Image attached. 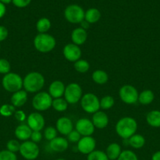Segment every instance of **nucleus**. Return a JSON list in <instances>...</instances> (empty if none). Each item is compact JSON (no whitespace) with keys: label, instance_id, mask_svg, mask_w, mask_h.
<instances>
[{"label":"nucleus","instance_id":"1","mask_svg":"<svg viewBox=\"0 0 160 160\" xmlns=\"http://www.w3.org/2000/svg\"><path fill=\"white\" fill-rule=\"evenodd\" d=\"M137 130V122L134 118L125 117L119 120L115 125V132L122 139L130 138L136 134Z\"/></svg>","mask_w":160,"mask_h":160},{"label":"nucleus","instance_id":"2","mask_svg":"<svg viewBox=\"0 0 160 160\" xmlns=\"http://www.w3.org/2000/svg\"><path fill=\"white\" fill-rule=\"evenodd\" d=\"M45 85V78L39 72L28 73L23 79V88L29 93H38Z\"/></svg>","mask_w":160,"mask_h":160},{"label":"nucleus","instance_id":"3","mask_svg":"<svg viewBox=\"0 0 160 160\" xmlns=\"http://www.w3.org/2000/svg\"><path fill=\"white\" fill-rule=\"evenodd\" d=\"M34 47L38 52L47 53L53 51L56 46V39L53 35L47 33L38 34L33 41Z\"/></svg>","mask_w":160,"mask_h":160},{"label":"nucleus","instance_id":"4","mask_svg":"<svg viewBox=\"0 0 160 160\" xmlns=\"http://www.w3.org/2000/svg\"><path fill=\"white\" fill-rule=\"evenodd\" d=\"M2 85L6 91L14 93L21 90L23 88V78L18 73L9 72L3 76Z\"/></svg>","mask_w":160,"mask_h":160},{"label":"nucleus","instance_id":"5","mask_svg":"<svg viewBox=\"0 0 160 160\" xmlns=\"http://www.w3.org/2000/svg\"><path fill=\"white\" fill-rule=\"evenodd\" d=\"M53 98L50 96L48 92H39L32 98V106L36 111L42 112L52 107Z\"/></svg>","mask_w":160,"mask_h":160},{"label":"nucleus","instance_id":"6","mask_svg":"<svg viewBox=\"0 0 160 160\" xmlns=\"http://www.w3.org/2000/svg\"><path fill=\"white\" fill-rule=\"evenodd\" d=\"M81 107L87 113H95L100 109V99L94 94L86 93L83 95L80 100Z\"/></svg>","mask_w":160,"mask_h":160},{"label":"nucleus","instance_id":"7","mask_svg":"<svg viewBox=\"0 0 160 160\" xmlns=\"http://www.w3.org/2000/svg\"><path fill=\"white\" fill-rule=\"evenodd\" d=\"M64 96L68 104H76L83 97V89L77 83H71L65 87Z\"/></svg>","mask_w":160,"mask_h":160},{"label":"nucleus","instance_id":"8","mask_svg":"<svg viewBox=\"0 0 160 160\" xmlns=\"http://www.w3.org/2000/svg\"><path fill=\"white\" fill-rule=\"evenodd\" d=\"M64 17L72 23H80L85 19V11L78 5H70L64 10Z\"/></svg>","mask_w":160,"mask_h":160},{"label":"nucleus","instance_id":"9","mask_svg":"<svg viewBox=\"0 0 160 160\" xmlns=\"http://www.w3.org/2000/svg\"><path fill=\"white\" fill-rule=\"evenodd\" d=\"M119 98L125 104H135L138 102L139 93L135 87L130 84H125L119 89Z\"/></svg>","mask_w":160,"mask_h":160},{"label":"nucleus","instance_id":"10","mask_svg":"<svg viewBox=\"0 0 160 160\" xmlns=\"http://www.w3.org/2000/svg\"><path fill=\"white\" fill-rule=\"evenodd\" d=\"M20 154L24 159L27 160H35L39 155V148L38 145L31 141H26L20 144Z\"/></svg>","mask_w":160,"mask_h":160},{"label":"nucleus","instance_id":"11","mask_svg":"<svg viewBox=\"0 0 160 160\" xmlns=\"http://www.w3.org/2000/svg\"><path fill=\"white\" fill-rule=\"evenodd\" d=\"M97 142L96 140L91 136L82 137L77 143V148L79 152L84 155H89L93 152L96 148Z\"/></svg>","mask_w":160,"mask_h":160},{"label":"nucleus","instance_id":"12","mask_svg":"<svg viewBox=\"0 0 160 160\" xmlns=\"http://www.w3.org/2000/svg\"><path fill=\"white\" fill-rule=\"evenodd\" d=\"M75 130L83 137L91 136L94 133L95 127L93 124L92 120L87 118H81L75 123Z\"/></svg>","mask_w":160,"mask_h":160},{"label":"nucleus","instance_id":"13","mask_svg":"<svg viewBox=\"0 0 160 160\" xmlns=\"http://www.w3.org/2000/svg\"><path fill=\"white\" fill-rule=\"evenodd\" d=\"M45 119L39 112H31L27 117V124L33 131H41L45 127Z\"/></svg>","mask_w":160,"mask_h":160},{"label":"nucleus","instance_id":"14","mask_svg":"<svg viewBox=\"0 0 160 160\" xmlns=\"http://www.w3.org/2000/svg\"><path fill=\"white\" fill-rule=\"evenodd\" d=\"M63 55L67 61L75 62L81 59L82 51L78 45L68 43L63 48Z\"/></svg>","mask_w":160,"mask_h":160},{"label":"nucleus","instance_id":"15","mask_svg":"<svg viewBox=\"0 0 160 160\" xmlns=\"http://www.w3.org/2000/svg\"><path fill=\"white\" fill-rule=\"evenodd\" d=\"M74 124L70 118L67 117H60L56 123V129L57 132L62 135L67 136V134L73 131Z\"/></svg>","mask_w":160,"mask_h":160},{"label":"nucleus","instance_id":"16","mask_svg":"<svg viewBox=\"0 0 160 160\" xmlns=\"http://www.w3.org/2000/svg\"><path fill=\"white\" fill-rule=\"evenodd\" d=\"M92 122L95 128L104 129V128H105L108 125L109 119H108V115L104 112L99 110L96 112L95 113L93 114Z\"/></svg>","mask_w":160,"mask_h":160},{"label":"nucleus","instance_id":"17","mask_svg":"<svg viewBox=\"0 0 160 160\" xmlns=\"http://www.w3.org/2000/svg\"><path fill=\"white\" fill-rule=\"evenodd\" d=\"M65 87L64 83L61 81H54L50 84L49 87V92L50 96L53 98H62L63 95H64V91H65Z\"/></svg>","mask_w":160,"mask_h":160},{"label":"nucleus","instance_id":"18","mask_svg":"<svg viewBox=\"0 0 160 160\" xmlns=\"http://www.w3.org/2000/svg\"><path fill=\"white\" fill-rule=\"evenodd\" d=\"M88 34L86 30L83 29L82 28H77L72 31L71 34V39L72 43L76 45H82L87 40Z\"/></svg>","mask_w":160,"mask_h":160},{"label":"nucleus","instance_id":"19","mask_svg":"<svg viewBox=\"0 0 160 160\" xmlns=\"http://www.w3.org/2000/svg\"><path fill=\"white\" fill-rule=\"evenodd\" d=\"M50 148L56 152H65L68 148V141L63 137H56L50 142Z\"/></svg>","mask_w":160,"mask_h":160},{"label":"nucleus","instance_id":"20","mask_svg":"<svg viewBox=\"0 0 160 160\" xmlns=\"http://www.w3.org/2000/svg\"><path fill=\"white\" fill-rule=\"evenodd\" d=\"M31 133H32V130L28 127V124H25V123H20L16 128L14 131L15 137L18 140L23 141V142H26V141H28V139L31 138Z\"/></svg>","mask_w":160,"mask_h":160},{"label":"nucleus","instance_id":"21","mask_svg":"<svg viewBox=\"0 0 160 160\" xmlns=\"http://www.w3.org/2000/svg\"><path fill=\"white\" fill-rule=\"evenodd\" d=\"M28 101V92L24 90H20L13 93L11 96V104L15 108H20Z\"/></svg>","mask_w":160,"mask_h":160},{"label":"nucleus","instance_id":"22","mask_svg":"<svg viewBox=\"0 0 160 160\" xmlns=\"http://www.w3.org/2000/svg\"><path fill=\"white\" fill-rule=\"evenodd\" d=\"M122 148L121 146L118 143H111L106 149V155L109 160H116L120 156L122 152Z\"/></svg>","mask_w":160,"mask_h":160},{"label":"nucleus","instance_id":"23","mask_svg":"<svg viewBox=\"0 0 160 160\" xmlns=\"http://www.w3.org/2000/svg\"><path fill=\"white\" fill-rule=\"evenodd\" d=\"M146 121L152 128H160V111L152 110L146 116Z\"/></svg>","mask_w":160,"mask_h":160},{"label":"nucleus","instance_id":"24","mask_svg":"<svg viewBox=\"0 0 160 160\" xmlns=\"http://www.w3.org/2000/svg\"><path fill=\"white\" fill-rule=\"evenodd\" d=\"M128 143L132 148L139 149L143 148L145 145V138L141 134H135L128 139Z\"/></svg>","mask_w":160,"mask_h":160},{"label":"nucleus","instance_id":"25","mask_svg":"<svg viewBox=\"0 0 160 160\" xmlns=\"http://www.w3.org/2000/svg\"><path fill=\"white\" fill-rule=\"evenodd\" d=\"M155 99V95L153 92L151 90H144L139 93L138 96V102L141 105L147 106V105L151 104Z\"/></svg>","mask_w":160,"mask_h":160},{"label":"nucleus","instance_id":"26","mask_svg":"<svg viewBox=\"0 0 160 160\" xmlns=\"http://www.w3.org/2000/svg\"><path fill=\"white\" fill-rule=\"evenodd\" d=\"M100 18V12L96 8H90L85 12V19L89 23H97Z\"/></svg>","mask_w":160,"mask_h":160},{"label":"nucleus","instance_id":"27","mask_svg":"<svg viewBox=\"0 0 160 160\" xmlns=\"http://www.w3.org/2000/svg\"><path fill=\"white\" fill-rule=\"evenodd\" d=\"M92 79L96 84H104L108 81V75L104 70H97L93 73Z\"/></svg>","mask_w":160,"mask_h":160},{"label":"nucleus","instance_id":"28","mask_svg":"<svg viewBox=\"0 0 160 160\" xmlns=\"http://www.w3.org/2000/svg\"><path fill=\"white\" fill-rule=\"evenodd\" d=\"M51 28V22L49 19L45 17L39 19L36 23V29L39 31V34H44L47 33V31Z\"/></svg>","mask_w":160,"mask_h":160},{"label":"nucleus","instance_id":"29","mask_svg":"<svg viewBox=\"0 0 160 160\" xmlns=\"http://www.w3.org/2000/svg\"><path fill=\"white\" fill-rule=\"evenodd\" d=\"M67 106H68V103L64 99V98H53V99L52 107L57 112H64L65 110H67Z\"/></svg>","mask_w":160,"mask_h":160},{"label":"nucleus","instance_id":"30","mask_svg":"<svg viewBox=\"0 0 160 160\" xmlns=\"http://www.w3.org/2000/svg\"><path fill=\"white\" fill-rule=\"evenodd\" d=\"M74 68L78 73H85L89 71V68H90V65H89V62L87 60L80 59L78 61L74 62Z\"/></svg>","mask_w":160,"mask_h":160},{"label":"nucleus","instance_id":"31","mask_svg":"<svg viewBox=\"0 0 160 160\" xmlns=\"http://www.w3.org/2000/svg\"><path fill=\"white\" fill-rule=\"evenodd\" d=\"M16 108L12 104H3L0 106V115L5 117H11L14 115Z\"/></svg>","mask_w":160,"mask_h":160},{"label":"nucleus","instance_id":"32","mask_svg":"<svg viewBox=\"0 0 160 160\" xmlns=\"http://www.w3.org/2000/svg\"><path fill=\"white\" fill-rule=\"evenodd\" d=\"M115 105V99L111 95H106L100 99V106L102 109H109Z\"/></svg>","mask_w":160,"mask_h":160},{"label":"nucleus","instance_id":"33","mask_svg":"<svg viewBox=\"0 0 160 160\" xmlns=\"http://www.w3.org/2000/svg\"><path fill=\"white\" fill-rule=\"evenodd\" d=\"M87 160H109L106 153L100 150H94L87 156Z\"/></svg>","mask_w":160,"mask_h":160},{"label":"nucleus","instance_id":"34","mask_svg":"<svg viewBox=\"0 0 160 160\" xmlns=\"http://www.w3.org/2000/svg\"><path fill=\"white\" fill-rule=\"evenodd\" d=\"M43 136L47 141H50H50L53 140L55 138L57 137V131L53 127H48V128H46L44 130Z\"/></svg>","mask_w":160,"mask_h":160},{"label":"nucleus","instance_id":"35","mask_svg":"<svg viewBox=\"0 0 160 160\" xmlns=\"http://www.w3.org/2000/svg\"><path fill=\"white\" fill-rule=\"evenodd\" d=\"M117 160H138L136 153L131 150H124L121 152Z\"/></svg>","mask_w":160,"mask_h":160},{"label":"nucleus","instance_id":"36","mask_svg":"<svg viewBox=\"0 0 160 160\" xmlns=\"http://www.w3.org/2000/svg\"><path fill=\"white\" fill-rule=\"evenodd\" d=\"M20 143L18 140H16V139H11V140L8 141L6 143V149L13 153L20 151Z\"/></svg>","mask_w":160,"mask_h":160},{"label":"nucleus","instance_id":"37","mask_svg":"<svg viewBox=\"0 0 160 160\" xmlns=\"http://www.w3.org/2000/svg\"><path fill=\"white\" fill-rule=\"evenodd\" d=\"M11 65L9 61L6 59H0V73L7 74L10 72Z\"/></svg>","mask_w":160,"mask_h":160},{"label":"nucleus","instance_id":"38","mask_svg":"<svg viewBox=\"0 0 160 160\" xmlns=\"http://www.w3.org/2000/svg\"><path fill=\"white\" fill-rule=\"evenodd\" d=\"M0 160H17L15 153L9 150H2L0 151Z\"/></svg>","mask_w":160,"mask_h":160},{"label":"nucleus","instance_id":"39","mask_svg":"<svg viewBox=\"0 0 160 160\" xmlns=\"http://www.w3.org/2000/svg\"><path fill=\"white\" fill-rule=\"evenodd\" d=\"M81 138L82 136L76 130H73L72 132L67 134V141L72 143H78Z\"/></svg>","mask_w":160,"mask_h":160},{"label":"nucleus","instance_id":"40","mask_svg":"<svg viewBox=\"0 0 160 160\" xmlns=\"http://www.w3.org/2000/svg\"><path fill=\"white\" fill-rule=\"evenodd\" d=\"M14 117L17 121L20 122V123L24 122L27 120V116L23 110H16L15 113H14Z\"/></svg>","mask_w":160,"mask_h":160},{"label":"nucleus","instance_id":"41","mask_svg":"<svg viewBox=\"0 0 160 160\" xmlns=\"http://www.w3.org/2000/svg\"><path fill=\"white\" fill-rule=\"evenodd\" d=\"M42 134L41 131H33L31 133V142H35V143H39L42 141Z\"/></svg>","mask_w":160,"mask_h":160},{"label":"nucleus","instance_id":"42","mask_svg":"<svg viewBox=\"0 0 160 160\" xmlns=\"http://www.w3.org/2000/svg\"><path fill=\"white\" fill-rule=\"evenodd\" d=\"M31 0H12V2L17 7L24 8L30 4Z\"/></svg>","mask_w":160,"mask_h":160},{"label":"nucleus","instance_id":"43","mask_svg":"<svg viewBox=\"0 0 160 160\" xmlns=\"http://www.w3.org/2000/svg\"><path fill=\"white\" fill-rule=\"evenodd\" d=\"M8 35H9V31H8L7 28L6 27L0 25V42L6 40Z\"/></svg>","mask_w":160,"mask_h":160},{"label":"nucleus","instance_id":"44","mask_svg":"<svg viewBox=\"0 0 160 160\" xmlns=\"http://www.w3.org/2000/svg\"><path fill=\"white\" fill-rule=\"evenodd\" d=\"M6 11V6H5V4H3V3H2L1 2H0V19L5 15Z\"/></svg>","mask_w":160,"mask_h":160},{"label":"nucleus","instance_id":"45","mask_svg":"<svg viewBox=\"0 0 160 160\" xmlns=\"http://www.w3.org/2000/svg\"><path fill=\"white\" fill-rule=\"evenodd\" d=\"M80 23H81V27H80V28H82L83 29L86 30V31L89 28V23H88L87 21H86L85 20H83V21H82Z\"/></svg>","mask_w":160,"mask_h":160},{"label":"nucleus","instance_id":"46","mask_svg":"<svg viewBox=\"0 0 160 160\" xmlns=\"http://www.w3.org/2000/svg\"><path fill=\"white\" fill-rule=\"evenodd\" d=\"M152 160H160V151L156 152L152 155Z\"/></svg>","mask_w":160,"mask_h":160},{"label":"nucleus","instance_id":"47","mask_svg":"<svg viewBox=\"0 0 160 160\" xmlns=\"http://www.w3.org/2000/svg\"><path fill=\"white\" fill-rule=\"evenodd\" d=\"M0 2L2 3H3V4H9V2H12V0H0Z\"/></svg>","mask_w":160,"mask_h":160},{"label":"nucleus","instance_id":"48","mask_svg":"<svg viewBox=\"0 0 160 160\" xmlns=\"http://www.w3.org/2000/svg\"><path fill=\"white\" fill-rule=\"evenodd\" d=\"M56 160H65V159H56Z\"/></svg>","mask_w":160,"mask_h":160}]
</instances>
